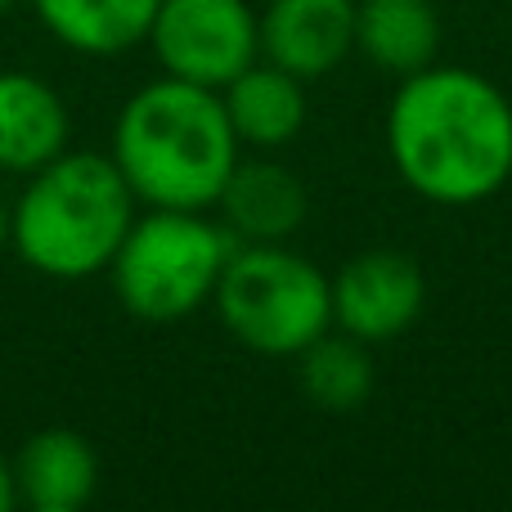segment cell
<instances>
[{
	"label": "cell",
	"instance_id": "cell-1",
	"mask_svg": "<svg viewBox=\"0 0 512 512\" xmlns=\"http://www.w3.org/2000/svg\"><path fill=\"white\" fill-rule=\"evenodd\" d=\"M396 176L436 207H477L512 176V99L472 68L409 72L387 108Z\"/></svg>",
	"mask_w": 512,
	"mask_h": 512
},
{
	"label": "cell",
	"instance_id": "cell-2",
	"mask_svg": "<svg viewBox=\"0 0 512 512\" xmlns=\"http://www.w3.org/2000/svg\"><path fill=\"white\" fill-rule=\"evenodd\" d=\"M113 162L135 203L176 212L212 207L239 162V135L221 104V90L180 77L135 90L117 113Z\"/></svg>",
	"mask_w": 512,
	"mask_h": 512
},
{
	"label": "cell",
	"instance_id": "cell-3",
	"mask_svg": "<svg viewBox=\"0 0 512 512\" xmlns=\"http://www.w3.org/2000/svg\"><path fill=\"white\" fill-rule=\"evenodd\" d=\"M131 221L135 194L117 162L63 149L32 171V185L9 212V239L32 270L50 279H90L108 270Z\"/></svg>",
	"mask_w": 512,
	"mask_h": 512
},
{
	"label": "cell",
	"instance_id": "cell-4",
	"mask_svg": "<svg viewBox=\"0 0 512 512\" xmlns=\"http://www.w3.org/2000/svg\"><path fill=\"white\" fill-rule=\"evenodd\" d=\"M216 315L256 355H301L333 328V283L283 243H243L216 283Z\"/></svg>",
	"mask_w": 512,
	"mask_h": 512
},
{
	"label": "cell",
	"instance_id": "cell-5",
	"mask_svg": "<svg viewBox=\"0 0 512 512\" xmlns=\"http://www.w3.org/2000/svg\"><path fill=\"white\" fill-rule=\"evenodd\" d=\"M230 252V230L203 221V212L153 207L149 216L131 221L108 270H113L117 297L135 319L171 324L216 297Z\"/></svg>",
	"mask_w": 512,
	"mask_h": 512
},
{
	"label": "cell",
	"instance_id": "cell-6",
	"mask_svg": "<svg viewBox=\"0 0 512 512\" xmlns=\"http://www.w3.org/2000/svg\"><path fill=\"white\" fill-rule=\"evenodd\" d=\"M162 72L221 90L261 54V27L248 0H158L149 36Z\"/></svg>",
	"mask_w": 512,
	"mask_h": 512
},
{
	"label": "cell",
	"instance_id": "cell-7",
	"mask_svg": "<svg viewBox=\"0 0 512 512\" xmlns=\"http://www.w3.org/2000/svg\"><path fill=\"white\" fill-rule=\"evenodd\" d=\"M328 283H333V324L369 346L409 333L427 301V279L418 261L396 248L351 256Z\"/></svg>",
	"mask_w": 512,
	"mask_h": 512
},
{
	"label": "cell",
	"instance_id": "cell-8",
	"mask_svg": "<svg viewBox=\"0 0 512 512\" xmlns=\"http://www.w3.org/2000/svg\"><path fill=\"white\" fill-rule=\"evenodd\" d=\"M256 27L265 59L301 81L324 77L355 54V0H270Z\"/></svg>",
	"mask_w": 512,
	"mask_h": 512
},
{
	"label": "cell",
	"instance_id": "cell-9",
	"mask_svg": "<svg viewBox=\"0 0 512 512\" xmlns=\"http://www.w3.org/2000/svg\"><path fill=\"white\" fill-rule=\"evenodd\" d=\"M216 207L225 216L230 239L288 243L306 225L310 198L297 171L279 167V162H234Z\"/></svg>",
	"mask_w": 512,
	"mask_h": 512
},
{
	"label": "cell",
	"instance_id": "cell-10",
	"mask_svg": "<svg viewBox=\"0 0 512 512\" xmlns=\"http://www.w3.org/2000/svg\"><path fill=\"white\" fill-rule=\"evenodd\" d=\"M99 486V459L72 427H45L18 450L14 490L36 512H77Z\"/></svg>",
	"mask_w": 512,
	"mask_h": 512
},
{
	"label": "cell",
	"instance_id": "cell-11",
	"mask_svg": "<svg viewBox=\"0 0 512 512\" xmlns=\"http://www.w3.org/2000/svg\"><path fill=\"white\" fill-rule=\"evenodd\" d=\"M68 108L32 72H0V171H41L68 149Z\"/></svg>",
	"mask_w": 512,
	"mask_h": 512
},
{
	"label": "cell",
	"instance_id": "cell-12",
	"mask_svg": "<svg viewBox=\"0 0 512 512\" xmlns=\"http://www.w3.org/2000/svg\"><path fill=\"white\" fill-rule=\"evenodd\" d=\"M221 104L230 113V126L239 144L256 149H279L306 126V90L301 77L265 63H248L230 86H221Z\"/></svg>",
	"mask_w": 512,
	"mask_h": 512
},
{
	"label": "cell",
	"instance_id": "cell-13",
	"mask_svg": "<svg viewBox=\"0 0 512 512\" xmlns=\"http://www.w3.org/2000/svg\"><path fill=\"white\" fill-rule=\"evenodd\" d=\"M441 45V14L432 0H355V54L382 72L427 68Z\"/></svg>",
	"mask_w": 512,
	"mask_h": 512
},
{
	"label": "cell",
	"instance_id": "cell-14",
	"mask_svg": "<svg viewBox=\"0 0 512 512\" xmlns=\"http://www.w3.org/2000/svg\"><path fill=\"white\" fill-rule=\"evenodd\" d=\"M41 23L77 54H126L149 36L158 0H32Z\"/></svg>",
	"mask_w": 512,
	"mask_h": 512
},
{
	"label": "cell",
	"instance_id": "cell-15",
	"mask_svg": "<svg viewBox=\"0 0 512 512\" xmlns=\"http://www.w3.org/2000/svg\"><path fill=\"white\" fill-rule=\"evenodd\" d=\"M297 378L306 400L324 414H355L378 387L369 342L351 333H333V328L297 355Z\"/></svg>",
	"mask_w": 512,
	"mask_h": 512
},
{
	"label": "cell",
	"instance_id": "cell-16",
	"mask_svg": "<svg viewBox=\"0 0 512 512\" xmlns=\"http://www.w3.org/2000/svg\"><path fill=\"white\" fill-rule=\"evenodd\" d=\"M18 504V490H14V463L0 459V512H9Z\"/></svg>",
	"mask_w": 512,
	"mask_h": 512
},
{
	"label": "cell",
	"instance_id": "cell-17",
	"mask_svg": "<svg viewBox=\"0 0 512 512\" xmlns=\"http://www.w3.org/2000/svg\"><path fill=\"white\" fill-rule=\"evenodd\" d=\"M5 239H9V212L0 207V248H5Z\"/></svg>",
	"mask_w": 512,
	"mask_h": 512
},
{
	"label": "cell",
	"instance_id": "cell-18",
	"mask_svg": "<svg viewBox=\"0 0 512 512\" xmlns=\"http://www.w3.org/2000/svg\"><path fill=\"white\" fill-rule=\"evenodd\" d=\"M18 5V0H0V14H5V9H14Z\"/></svg>",
	"mask_w": 512,
	"mask_h": 512
}]
</instances>
